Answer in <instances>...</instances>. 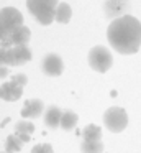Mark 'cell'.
I'll return each mask as SVG.
<instances>
[{
    "label": "cell",
    "mask_w": 141,
    "mask_h": 153,
    "mask_svg": "<svg viewBox=\"0 0 141 153\" xmlns=\"http://www.w3.org/2000/svg\"><path fill=\"white\" fill-rule=\"evenodd\" d=\"M23 25V15L15 7H5L0 10V46H5L8 38L18 27Z\"/></svg>",
    "instance_id": "2"
},
{
    "label": "cell",
    "mask_w": 141,
    "mask_h": 153,
    "mask_svg": "<svg viewBox=\"0 0 141 153\" xmlns=\"http://www.w3.org/2000/svg\"><path fill=\"white\" fill-rule=\"evenodd\" d=\"M58 5V0H26V7H28L30 13L43 27H48L54 22Z\"/></svg>",
    "instance_id": "3"
},
{
    "label": "cell",
    "mask_w": 141,
    "mask_h": 153,
    "mask_svg": "<svg viewBox=\"0 0 141 153\" xmlns=\"http://www.w3.org/2000/svg\"><path fill=\"white\" fill-rule=\"evenodd\" d=\"M3 153H8V152H3Z\"/></svg>",
    "instance_id": "23"
},
{
    "label": "cell",
    "mask_w": 141,
    "mask_h": 153,
    "mask_svg": "<svg viewBox=\"0 0 141 153\" xmlns=\"http://www.w3.org/2000/svg\"><path fill=\"white\" fill-rule=\"evenodd\" d=\"M33 130H35V125H33L31 122H28V120H20V122H16L15 125V132H20V133H26V135H31Z\"/></svg>",
    "instance_id": "18"
},
{
    "label": "cell",
    "mask_w": 141,
    "mask_h": 153,
    "mask_svg": "<svg viewBox=\"0 0 141 153\" xmlns=\"http://www.w3.org/2000/svg\"><path fill=\"white\" fill-rule=\"evenodd\" d=\"M21 143L23 142L15 135V133H13V135H8V137H7V140H5V150L8 153H16V152L21 150Z\"/></svg>",
    "instance_id": "17"
},
{
    "label": "cell",
    "mask_w": 141,
    "mask_h": 153,
    "mask_svg": "<svg viewBox=\"0 0 141 153\" xmlns=\"http://www.w3.org/2000/svg\"><path fill=\"white\" fill-rule=\"evenodd\" d=\"M82 153H103V142H82L80 143Z\"/></svg>",
    "instance_id": "16"
},
{
    "label": "cell",
    "mask_w": 141,
    "mask_h": 153,
    "mask_svg": "<svg viewBox=\"0 0 141 153\" xmlns=\"http://www.w3.org/2000/svg\"><path fill=\"white\" fill-rule=\"evenodd\" d=\"M77 120H79V117H77V114L74 112V110H71V109H66V110H62V119H61V128L62 130H72L75 127V123H77Z\"/></svg>",
    "instance_id": "15"
},
{
    "label": "cell",
    "mask_w": 141,
    "mask_h": 153,
    "mask_svg": "<svg viewBox=\"0 0 141 153\" xmlns=\"http://www.w3.org/2000/svg\"><path fill=\"white\" fill-rule=\"evenodd\" d=\"M41 71L46 74V76L51 77H58L62 74L64 71V61L59 54L56 53H48L41 61Z\"/></svg>",
    "instance_id": "7"
},
{
    "label": "cell",
    "mask_w": 141,
    "mask_h": 153,
    "mask_svg": "<svg viewBox=\"0 0 141 153\" xmlns=\"http://www.w3.org/2000/svg\"><path fill=\"white\" fill-rule=\"evenodd\" d=\"M113 64V58L111 53L103 46H94L89 53V66L95 71V73H107Z\"/></svg>",
    "instance_id": "5"
},
{
    "label": "cell",
    "mask_w": 141,
    "mask_h": 153,
    "mask_svg": "<svg viewBox=\"0 0 141 153\" xmlns=\"http://www.w3.org/2000/svg\"><path fill=\"white\" fill-rule=\"evenodd\" d=\"M110 46L120 54H134L141 46V22L133 15L111 20L107 30Z\"/></svg>",
    "instance_id": "1"
},
{
    "label": "cell",
    "mask_w": 141,
    "mask_h": 153,
    "mask_svg": "<svg viewBox=\"0 0 141 153\" xmlns=\"http://www.w3.org/2000/svg\"><path fill=\"white\" fill-rule=\"evenodd\" d=\"M61 119H62V110L59 109L58 105H49L46 109V114H44V123L48 128H58L61 127Z\"/></svg>",
    "instance_id": "12"
},
{
    "label": "cell",
    "mask_w": 141,
    "mask_h": 153,
    "mask_svg": "<svg viewBox=\"0 0 141 153\" xmlns=\"http://www.w3.org/2000/svg\"><path fill=\"white\" fill-rule=\"evenodd\" d=\"M103 123L110 132L120 133L126 128L128 125V114L123 107H108L103 114Z\"/></svg>",
    "instance_id": "4"
},
{
    "label": "cell",
    "mask_w": 141,
    "mask_h": 153,
    "mask_svg": "<svg viewBox=\"0 0 141 153\" xmlns=\"http://www.w3.org/2000/svg\"><path fill=\"white\" fill-rule=\"evenodd\" d=\"M31 153H54V150L49 143H39L31 148Z\"/></svg>",
    "instance_id": "19"
},
{
    "label": "cell",
    "mask_w": 141,
    "mask_h": 153,
    "mask_svg": "<svg viewBox=\"0 0 141 153\" xmlns=\"http://www.w3.org/2000/svg\"><path fill=\"white\" fill-rule=\"evenodd\" d=\"M43 107H44V104H43L41 99L25 100V105H23V109H21V117L25 120L26 119H36L39 114H43Z\"/></svg>",
    "instance_id": "11"
},
{
    "label": "cell",
    "mask_w": 141,
    "mask_h": 153,
    "mask_svg": "<svg viewBox=\"0 0 141 153\" xmlns=\"http://www.w3.org/2000/svg\"><path fill=\"white\" fill-rule=\"evenodd\" d=\"M31 40V31H30L28 27H25V25H21V27H18L15 31L12 33V36L8 38V41L5 43V46L3 48H12V46H21V45H28V41Z\"/></svg>",
    "instance_id": "9"
},
{
    "label": "cell",
    "mask_w": 141,
    "mask_h": 153,
    "mask_svg": "<svg viewBox=\"0 0 141 153\" xmlns=\"http://www.w3.org/2000/svg\"><path fill=\"white\" fill-rule=\"evenodd\" d=\"M23 94V87L18 86L13 81H8V82L2 84L0 86V99L7 100V102H12V100H18Z\"/></svg>",
    "instance_id": "10"
},
{
    "label": "cell",
    "mask_w": 141,
    "mask_h": 153,
    "mask_svg": "<svg viewBox=\"0 0 141 153\" xmlns=\"http://www.w3.org/2000/svg\"><path fill=\"white\" fill-rule=\"evenodd\" d=\"M130 8V0H105L103 4V12L108 18L117 20V18L125 17L126 10Z\"/></svg>",
    "instance_id": "8"
},
{
    "label": "cell",
    "mask_w": 141,
    "mask_h": 153,
    "mask_svg": "<svg viewBox=\"0 0 141 153\" xmlns=\"http://www.w3.org/2000/svg\"><path fill=\"white\" fill-rule=\"evenodd\" d=\"M28 61H31V51L26 45L21 46H12L7 50V56H5V66H21L26 64Z\"/></svg>",
    "instance_id": "6"
},
{
    "label": "cell",
    "mask_w": 141,
    "mask_h": 153,
    "mask_svg": "<svg viewBox=\"0 0 141 153\" xmlns=\"http://www.w3.org/2000/svg\"><path fill=\"white\" fill-rule=\"evenodd\" d=\"M7 76H8V68L2 66L0 68V79H2V77H7Z\"/></svg>",
    "instance_id": "22"
},
{
    "label": "cell",
    "mask_w": 141,
    "mask_h": 153,
    "mask_svg": "<svg viewBox=\"0 0 141 153\" xmlns=\"http://www.w3.org/2000/svg\"><path fill=\"white\" fill-rule=\"evenodd\" d=\"M5 56H7V48L0 46V68L5 66Z\"/></svg>",
    "instance_id": "21"
},
{
    "label": "cell",
    "mask_w": 141,
    "mask_h": 153,
    "mask_svg": "<svg viewBox=\"0 0 141 153\" xmlns=\"http://www.w3.org/2000/svg\"><path fill=\"white\" fill-rule=\"evenodd\" d=\"M102 140V128L95 123H89L82 130V142H98Z\"/></svg>",
    "instance_id": "13"
},
{
    "label": "cell",
    "mask_w": 141,
    "mask_h": 153,
    "mask_svg": "<svg viewBox=\"0 0 141 153\" xmlns=\"http://www.w3.org/2000/svg\"><path fill=\"white\" fill-rule=\"evenodd\" d=\"M10 81H13V82H16L18 86L25 87V84L28 82V77H26L25 74H13V76H12V79H10Z\"/></svg>",
    "instance_id": "20"
},
{
    "label": "cell",
    "mask_w": 141,
    "mask_h": 153,
    "mask_svg": "<svg viewBox=\"0 0 141 153\" xmlns=\"http://www.w3.org/2000/svg\"><path fill=\"white\" fill-rule=\"evenodd\" d=\"M72 17V10H71V5L66 4V2H61L56 8V15H54V22L58 23H69Z\"/></svg>",
    "instance_id": "14"
}]
</instances>
